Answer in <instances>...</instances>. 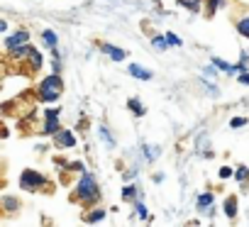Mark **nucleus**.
<instances>
[{
	"mask_svg": "<svg viewBox=\"0 0 249 227\" xmlns=\"http://www.w3.org/2000/svg\"><path fill=\"white\" fill-rule=\"evenodd\" d=\"M42 42H44L49 49H56V47H59V37H56L54 30H44V32H42Z\"/></svg>",
	"mask_w": 249,
	"mask_h": 227,
	"instance_id": "dca6fc26",
	"label": "nucleus"
},
{
	"mask_svg": "<svg viewBox=\"0 0 249 227\" xmlns=\"http://www.w3.org/2000/svg\"><path fill=\"white\" fill-rule=\"evenodd\" d=\"M44 186H47V178H44L39 171L25 169V171L20 174V188H22V191L35 193V191H39V188H44Z\"/></svg>",
	"mask_w": 249,
	"mask_h": 227,
	"instance_id": "7ed1b4c3",
	"label": "nucleus"
},
{
	"mask_svg": "<svg viewBox=\"0 0 249 227\" xmlns=\"http://www.w3.org/2000/svg\"><path fill=\"white\" fill-rule=\"evenodd\" d=\"M98 137L103 140V144H105L107 149H115V144H117V142H115V137L110 135V130H107L105 125H98Z\"/></svg>",
	"mask_w": 249,
	"mask_h": 227,
	"instance_id": "9d476101",
	"label": "nucleus"
},
{
	"mask_svg": "<svg viewBox=\"0 0 249 227\" xmlns=\"http://www.w3.org/2000/svg\"><path fill=\"white\" fill-rule=\"evenodd\" d=\"M127 73H130L132 78H140V81H152V78H154V73H152L149 69H144V66H140V64H130V69H127Z\"/></svg>",
	"mask_w": 249,
	"mask_h": 227,
	"instance_id": "6e6552de",
	"label": "nucleus"
},
{
	"mask_svg": "<svg viewBox=\"0 0 249 227\" xmlns=\"http://www.w3.org/2000/svg\"><path fill=\"white\" fill-rule=\"evenodd\" d=\"M100 220H105V210H103V208H93V210L86 215V222H90V225H95V222H100Z\"/></svg>",
	"mask_w": 249,
	"mask_h": 227,
	"instance_id": "6ab92c4d",
	"label": "nucleus"
},
{
	"mask_svg": "<svg viewBox=\"0 0 249 227\" xmlns=\"http://www.w3.org/2000/svg\"><path fill=\"white\" fill-rule=\"evenodd\" d=\"M54 144L61 147V149H71V147H76V135L71 130H61L59 127V132L54 135Z\"/></svg>",
	"mask_w": 249,
	"mask_h": 227,
	"instance_id": "39448f33",
	"label": "nucleus"
},
{
	"mask_svg": "<svg viewBox=\"0 0 249 227\" xmlns=\"http://www.w3.org/2000/svg\"><path fill=\"white\" fill-rule=\"evenodd\" d=\"M135 210H137V215H140L142 220H149V210H147V205L142 203V198L135 200Z\"/></svg>",
	"mask_w": 249,
	"mask_h": 227,
	"instance_id": "5701e85b",
	"label": "nucleus"
},
{
	"mask_svg": "<svg viewBox=\"0 0 249 227\" xmlns=\"http://www.w3.org/2000/svg\"><path fill=\"white\" fill-rule=\"evenodd\" d=\"M215 203V193H210V191H205V193H200L198 195V200H196V205H198V210H208L210 205Z\"/></svg>",
	"mask_w": 249,
	"mask_h": 227,
	"instance_id": "f8f14e48",
	"label": "nucleus"
},
{
	"mask_svg": "<svg viewBox=\"0 0 249 227\" xmlns=\"http://www.w3.org/2000/svg\"><path fill=\"white\" fill-rule=\"evenodd\" d=\"M66 169H69V171H76V174H86V166H83L81 161H73V164H69Z\"/></svg>",
	"mask_w": 249,
	"mask_h": 227,
	"instance_id": "c756f323",
	"label": "nucleus"
},
{
	"mask_svg": "<svg viewBox=\"0 0 249 227\" xmlns=\"http://www.w3.org/2000/svg\"><path fill=\"white\" fill-rule=\"evenodd\" d=\"M222 5H225V0H208V15H215L217 8H222Z\"/></svg>",
	"mask_w": 249,
	"mask_h": 227,
	"instance_id": "a878e982",
	"label": "nucleus"
},
{
	"mask_svg": "<svg viewBox=\"0 0 249 227\" xmlns=\"http://www.w3.org/2000/svg\"><path fill=\"white\" fill-rule=\"evenodd\" d=\"M239 64H244V66L249 64V52H242V56H239Z\"/></svg>",
	"mask_w": 249,
	"mask_h": 227,
	"instance_id": "72a5a7b5",
	"label": "nucleus"
},
{
	"mask_svg": "<svg viewBox=\"0 0 249 227\" xmlns=\"http://www.w3.org/2000/svg\"><path fill=\"white\" fill-rule=\"evenodd\" d=\"M127 107H130L132 115H137V118L147 115V107H144V105H142V100H137V98H130V100H127Z\"/></svg>",
	"mask_w": 249,
	"mask_h": 227,
	"instance_id": "2eb2a0df",
	"label": "nucleus"
},
{
	"mask_svg": "<svg viewBox=\"0 0 249 227\" xmlns=\"http://www.w3.org/2000/svg\"><path fill=\"white\" fill-rule=\"evenodd\" d=\"M59 118H61V107H47L44 110V127L42 135H56L59 132Z\"/></svg>",
	"mask_w": 249,
	"mask_h": 227,
	"instance_id": "20e7f679",
	"label": "nucleus"
},
{
	"mask_svg": "<svg viewBox=\"0 0 249 227\" xmlns=\"http://www.w3.org/2000/svg\"><path fill=\"white\" fill-rule=\"evenodd\" d=\"M0 205L5 208V212H15V210H20V200H18L15 195H3V198H0Z\"/></svg>",
	"mask_w": 249,
	"mask_h": 227,
	"instance_id": "4468645a",
	"label": "nucleus"
},
{
	"mask_svg": "<svg viewBox=\"0 0 249 227\" xmlns=\"http://www.w3.org/2000/svg\"><path fill=\"white\" fill-rule=\"evenodd\" d=\"M244 125H247V118H232V120H230V127H232V130H239V127H244Z\"/></svg>",
	"mask_w": 249,
	"mask_h": 227,
	"instance_id": "c85d7f7f",
	"label": "nucleus"
},
{
	"mask_svg": "<svg viewBox=\"0 0 249 227\" xmlns=\"http://www.w3.org/2000/svg\"><path fill=\"white\" fill-rule=\"evenodd\" d=\"M203 73H205V78H217L220 69H217V66H215V64L210 61V66H205V69H203Z\"/></svg>",
	"mask_w": 249,
	"mask_h": 227,
	"instance_id": "bb28decb",
	"label": "nucleus"
},
{
	"mask_svg": "<svg viewBox=\"0 0 249 227\" xmlns=\"http://www.w3.org/2000/svg\"><path fill=\"white\" fill-rule=\"evenodd\" d=\"M152 47H154V49H159V52H166V49H169L166 35H157V37L152 39Z\"/></svg>",
	"mask_w": 249,
	"mask_h": 227,
	"instance_id": "4be33fe9",
	"label": "nucleus"
},
{
	"mask_svg": "<svg viewBox=\"0 0 249 227\" xmlns=\"http://www.w3.org/2000/svg\"><path fill=\"white\" fill-rule=\"evenodd\" d=\"M61 90H64L61 76H59V73H52V76H47V78L39 81L37 95H39V100H44V103H56L59 95H61Z\"/></svg>",
	"mask_w": 249,
	"mask_h": 227,
	"instance_id": "f03ea898",
	"label": "nucleus"
},
{
	"mask_svg": "<svg viewBox=\"0 0 249 227\" xmlns=\"http://www.w3.org/2000/svg\"><path fill=\"white\" fill-rule=\"evenodd\" d=\"M76 198L81 203H86V205H90V203H95L100 198V188H98V181H95L93 174H88V171L81 174V178L76 183Z\"/></svg>",
	"mask_w": 249,
	"mask_h": 227,
	"instance_id": "f257e3e1",
	"label": "nucleus"
},
{
	"mask_svg": "<svg viewBox=\"0 0 249 227\" xmlns=\"http://www.w3.org/2000/svg\"><path fill=\"white\" fill-rule=\"evenodd\" d=\"M237 32H239L244 39H249V17H242V20L237 22Z\"/></svg>",
	"mask_w": 249,
	"mask_h": 227,
	"instance_id": "b1692460",
	"label": "nucleus"
},
{
	"mask_svg": "<svg viewBox=\"0 0 249 227\" xmlns=\"http://www.w3.org/2000/svg\"><path fill=\"white\" fill-rule=\"evenodd\" d=\"M20 44H30V32H27V30H18V32H13L10 37H5V49H8V52L15 49V47H20Z\"/></svg>",
	"mask_w": 249,
	"mask_h": 227,
	"instance_id": "423d86ee",
	"label": "nucleus"
},
{
	"mask_svg": "<svg viewBox=\"0 0 249 227\" xmlns=\"http://www.w3.org/2000/svg\"><path fill=\"white\" fill-rule=\"evenodd\" d=\"M232 174H234V169H230V166H222L220 171H217V176L225 181V178H232Z\"/></svg>",
	"mask_w": 249,
	"mask_h": 227,
	"instance_id": "7c9ffc66",
	"label": "nucleus"
},
{
	"mask_svg": "<svg viewBox=\"0 0 249 227\" xmlns=\"http://www.w3.org/2000/svg\"><path fill=\"white\" fill-rule=\"evenodd\" d=\"M137 191H140L137 186H124V188H122V198H124V200H132V203H135L137 198H142V193H137Z\"/></svg>",
	"mask_w": 249,
	"mask_h": 227,
	"instance_id": "a211bd4d",
	"label": "nucleus"
},
{
	"mask_svg": "<svg viewBox=\"0 0 249 227\" xmlns=\"http://www.w3.org/2000/svg\"><path fill=\"white\" fill-rule=\"evenodd\" d=\"M178 5H181V8H186V10H191V13H200L203 0H178Z\"/></svg>",
	"mask_w": 249,
	"mask_h": 227,
	"instance_id": "aec40b11",
	"label": "nucleus"
},
{
	"mask_svg": "<svg viewBox=\"0 0 249 227\" xmlns=\"http://www.w3.org/2000/svg\"><path fill=\"white\" fill-rule=\"evenodd\" d=\"M166 42H169V47H181V44H183L181 37H176L174 32H166Z\"/></svg>",
	"mask_w": 249,
	"mask_h": 227,
	"instance_id": "cd10ccee",
	"label": "nucleus"
},
{
	"mask_svg": "<svg viewBox=\"0 0 249 227\" xmlns=\"http://www.w3.org/2000/svg\"><path fill=\"white\" fill-rule=\"evenodd\" d=\"M237 81H239V83H244V86H249V69H247V71H242V73H237Z\"/></svg>",
	"mask_w": 249,
	"mask_h": 227,
	"instance_id": "2f4dec72",
	"label": "nucleus"
},
{
	"mask_svg": "<svg viewBox=\"0 0 249 227\" xmlns=\"http://www.w3.org/2000/svg\"><path fill=\"white\" fill-rule=\"evenodd\" d=\"M222 210H225V215H227L230 220H234V217H237V198H234V195H227Z\"/></svg>",
	"mask_w": 249,
	"mask_h": 227,
	"instance_id": "ddd939ff",
	"label": "nucleus"
},
{
	"mask_svg": "<svg viewBox=\"0 0 249 227\" xmlns=\"http://www.w3.org/2000/svg\"><path fill=\"white\" fill-rule=\"evenodd\" d=\"M30 49H32V44H20V47H15V49H10V56H13L15 61H22V59H27V54H30Z\"/></svg>",
	"mask_w": 249,
	"mask_h": 227,
	"instance_id": "f3484780",
	"label": "nucleus"
},
{
	"mask_svg": "<svg viewBox=\"0 0 249 227\" xmlns=\"http://www.w3.org/2000/svg\"><path fill=\"white\" fill-rule=\"evenodd\" d=\"M27 61H30V71H39V69L44 66V56H42V54H39L35 47L30 49V54H27Z\"/></svg>",
	"mask_w": 249,
	"mask_h": 227,
	"instance_id": "1a4fd4ad",
	"label": "nucleus"
},
{
	"mask_svg": "<svg viewBox=\"0 0 249 227\" xmlns=\"http://www.w3.org/2000/svg\"><path fill=\"white\" fill-rule=\"evenodd\" d=\"M100 52L103 54H107V59H112V61H122L124 56H127V52L124 49H120V47H115V44H100Z\"/></svg>",
	"mask_w": 249,
	"mask_h": 227,
	"instance_id": "0eeeda50",
	"label": "nucleus"
},
{
	"mask_svg": "<svg viewBox=\"0 0 249 227\" xmlns=\"http://www.w3.org/2000/svg\"><path fill=\"white\" fill-rule=\"evenodd\" d=\"M142 152H144V159L147 161H154V159H159V154H161V147L159 144H142Z\"/></svg>",
	"mask_w": 249,
	"mask_h": 227,
	"instance_id": "9b49d317",
	"label": "nucleus"
},
{
	"mask_svg": "<svg viewBox=\"0 0 249 227\" xmlns=\"http://www.w3.org/2000/svg\"><path fill=\"white\" fill-rule=\"evenodd\" d=\"M232 176H234V181H237V183H247V181H249V169L242 164V166H237V169H234V174H232Z\"/></svg>",
	"mask_w": 249,
	"mask_h": 227,
	"instance_id": "412c9836",
	"label": "nucleus"
},
{
	"mask_svg": "<svg viewBox=\"0 0 249 227\" xmlns=\"http://www.w3.org/2000/svg\"><path fill=\"white\" fill-rule=\"evenodd\" d=\"M3 32H8V22H5L3 17H0V35H3Z\"/></svg>",
	"mask_w": 249,
	"mask_h": 227,
	"instance_id": "f704fd0d",
	"label": "nucleus"
},
{
	"mask_svg": "<svg viewBox=\"0 0 249 227\" xmlns=\"http://www.w3.org/2000/svg\"><path fill=\"white\" fill-rule=\"evenodd\" d=\"M137 174H140L137 169H127V171H124V178H127V181H132V178H135Z\"/></svg>",
	"mask_w": 249,
	"mask_h": 227,
	"instance_id": "473e14b6",
	"label": "nucleus"
},
{
	"mask_svg": "<svg viewBox=\"0 0 249 227\" xmlns=\"http://www.w3.org/2000/svg\"><path fill=\"white\" fill-rule=\"evenodd\" d=\"M200 86H203V88H205V90H208V95H215V98H217V95H220V88H217V86H215V83H208V81H205V78H200Z\"/></svg>",
	"mask_w": 249,
	"mask_h": 227,
	"instance_id": "393cba45",
	"label": "nucleus"
}]
</instances>
